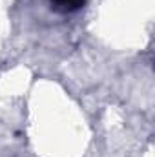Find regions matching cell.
I'll return each instance as SVG.
<instances>
[{"label":"cell","mask_w":155,"mask_h":157,"mask_svg":"<svg viewBox=\"0 0 155 157\" xmlns=\"http://www.w3.org/2000/svg\"><path fill=\"white\" fill-rule=\"evenodd\" d=\"M51 2V7L55 11H60V13H73V11H78L86 0H49Z\"/></svg>","instance_id":"1"}]
</instances>
